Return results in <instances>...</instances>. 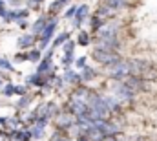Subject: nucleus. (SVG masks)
<instances>
[{
	"label": "nucleus",
	"mask_w": 157,
	"mask_h": 141,
	"mask_svg": "<svg viewBox=\"0 0 157 141\" xmlns=\"http://www.w3.org/2000/svg\"><path fill=\"white\" fill-rule=\"evenodd\" d=\"M93 59H97V61L102 62V64H117L119 62V57L115 53L106 51V50H101V48H97V50L93 51Z\"/></svg>",
	"instance_id": "f257e3e1"
},
{
	"label": "nucleus",
	"mask_w": 157,
	"mask_h": 141,
	"mask_svg": "<svg viewBox=\"0 0 157 141\" xmlns=\"http://www.w3.org/2000/svg\"><path fill=\"white\" fill-rule=\"evenodd\" d=\"M146 70H148V64L143 62V61H132V62H130V73H133V75H137V77H141Z\"/></svg>",
	"instance_id": "f03ea898"
},
{
	"label": "nucleus",
	"mask_w": 157,
	"mask_h": 141,
	"mask_svg": "<svg viewBox=\"0 0 157 141\" xmlns=\"http://www.w3.org/2000/svg\"><path fill=\"white\" fill-rule=\"evenodd\" d=\"M110 73H112L113 77H122V75H128V73H130V62H117V64L110 70Z\"/></svg>",
	"instance_id": "7ed1b4c3"
},
{
	"label": "nucleus",
	"mask_w": 157,
	"mask_h": 141,
	"mask_svg": "<svg viewBox=\"0 0 157 141\" xmlns=\"http://www.w3.org/2000/svg\"><path fill=\"white\" fill-rule=\"evenodd\" d=\"M117 95L122 97V99H132V88L128 84H122V86H117Z\"/></svg>",
	"instance_id": "20e7f679"
},
{
	"label": "nucleus",
	"mask_w": 157,
	"mask_h": 141,
	"mask_svg": "<svg viewBox=\"0 0 157 141\" xmlns=\"http://www.w3.org/2000/svg\"><path fill=\"white\" fill-rule=\"evenodd\" d=\"M126 84H128V86H133V88H143V81H141V79H135V77H132Z\"/></svg>",
	"instance_id": "39448f33"
},
{
	"label": "nucleus",
	"mask_w": 157,
	"mask_h": 141,
	"mask_svg": "<svg viewBox=\"0 0 157 141\" xmlns=\"http://www.w3.org/2000/svg\"><path fill=\"white\" fill-rule=\"evenodd\" d=\"M53 28H55V24H51V26H48L46 30H44V35H42V38H44V42L49 38V37L53 35Z\"/></svg>",
	"instance_id": "423d86ee"
},
{
	"label": "nucleus",
	"mask_w": 157,
	"mask_h": 141,
	"mask_svg": "<svg viewBox=\"0 0 157 141\" xmlns=\"http://www.w3.org/2000/svg\"><path fill=\"white\" fill-rule=\"evenodd\" d=\"M126 0H106V6L108 7H119V6H122Z\"/></svg>",
	"instance_id": "0eeeda50"
},
{
	"label": "nucleus",
	"mask_w": 157,
	"mask_h": 141,
	"mask_svg": "<svg viewBox=\"0 0 157 141\" xmlns=\"http://www.w3.org/2000/svg\"><path fill=\"white\" fill-rule=\"evenodd\" d=\"M59 125H60V127H70L71 121H70L68 117H60V119H59Z\"/></svg>",
	"instance_id": "6e6552de"
},
{
	"label": "nucleus",
	"mask_w": 157,
	"mask_h": 141,
	"mask_svg": "<svg viewBox=\"0 0 157 141\" xmlns=\"http://www.w3.org/2000/svg\"><path fill=\"white\" fill-rule=\"evenodd\" d=\"M17 138H18V139H29V138H31V136H29V134H28V132H18V134H17Z\"/></svg>",
	"instance_id": "1a4fd4ad"
},
{
	"label": "nucleus",
	"mask_w": 157,
	"mask_h": 141,
	"mask_svg": "<svg viewBox=\"0 0 157 141\" xmlns=\"http://www.w3.org/2000/svg\"><path fill=\"white\" fill-rule=\"evenodd\" d=\"M0 66H2V68H6V70H11V64H9L6 59H0Z\"/></svg>",
	"instance_id": "9d476101"
},
{
	"label": "nucleus",
	"mask_w": 157,
	"mask_h": 141,
	"mask_svg": "<svg viewBox=\"0 0 157 141\" xmlns=\"http://www.w3.org/2000/svg\"><path fill=\"white\" fill-rule=\"evenodd\" d=\"M66 38H68V33H64V35H60L59 38H57V42H55V44H60V42H64Z\"/></svg>",
	"instance_id": "9b49d317"
},
{
	"label": "nucleus",
	"mask_w": 157,
	"mask_h": 141,
	"mask_svg": "<svg viewBox=\"0 0 157 141\" xmlns=\"http://www.w3.org/2000/svg\"><path fill=\"white\" fill-rule=\"evenodd\" d=\"M91 75H95L93 70H86V79H91Z\"/></svg>",
	"instance_id": "f8f14e48"
},
{
	"label": "nucleus",
	"mask_w": 157,
	"mask_h": 141,
	"mask_svg": "<svg viewBox=\"0 0 157 141\" xmlns=\"http://www.w3.org/2000/svg\"><path fill=\"white\" fill-rule=\"evenodd\" d=\"M48 62H49V59H48V61H44V64L40 66V71H44V70H46V68H48Z\"/></svg>",
	"instance_id": "ddd939ff"
}]
</instances>
